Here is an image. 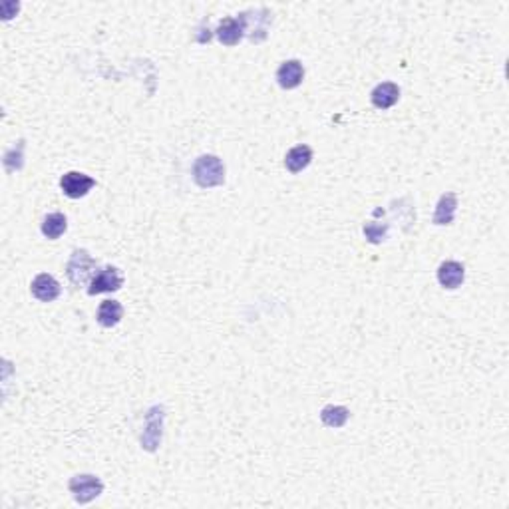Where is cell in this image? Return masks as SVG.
<instances>
[{
    "label": "cell",
    "mask_w": 509,
    "mask_h": 509,
    "mask_svg": "<svg viewBox=\"0 0 509 509\" xmlns=\"http://www.w3.org/2000/svg\"><path fill=\"white\" fill-rule=\"evenodd\" d=\"M463 277H466V269L462 263L458 261H443L438 269V281L443 289H458L462 287Z\"/></svg>",
    "instance_id": "cell-8"
},
{
    "label": "cell",
    "mask_w": 509,
    "mask_h": 509,
    "mask_svg": "<svg viewBox=\"0 0 509 509\" xmlns=\"http://www.w3.org/2000/svg\"><path fill=\"white\" fill-rule=\"evenodd\" d=\"M32 294L36 297L38 301L42 302H52L56 301L58 294H60V284L58 281L52 277V274H38L36 279L32 281V287H30Z\"/></svg>",
    "instance_id": "cell-6"
},
{
    "label": "cell",
    "mask_w": 509,
    "mask_h": 509,
    "mask_svg": "<svg viewBox=\"0 0 509 509\" xmlns=\"http://www.w3.org/2000/svg\"><path fill=\"white\" fill-rule=\"evenodd\" d=\"M66 227L68 221L62 213H50V215L44 219V223H42V233H44V237H48V239H58L60 235H64Z\"/></svg>",
    "instance_id": "cell-15"
},
{
    "label": "cell",
    "mask_w": 509,
    "mask_h": 509,
    "mask_svg": "<svg viewBox=\"0 0 509 509\" xmlns=\"http://www.w3.org/2000/svg\"><path fill=\"white\" fill-rule=\"evenodd\" d=\"M193 180L199 187H217L225 181V168L215 155H201L193 165Z\"/></svg>",
    "instance_id": "cell-1"
},
{
    "label": "cell",
    "mask_w": 509,
    "mask_h": 509,
    "mask_svg": "<svg viewBox=\"0 0 509 509\" xmlns=\"http://www.w3.org/2000/svg\"><path fill=\"white\" fill-rule=\"evenodd\" d=\"M123 309L122 304L118 301H104L98 309V322L106 327V329H112L118 322L122 321Z\"/></svg>",
    "instance_id": "cell-13"
},
{
    "label": "cell",
    "mask_w": 509,
    "mask_h": 509,
    "mask_svg": "<svg viewBox=\"0 0 509 509\" xmlns=\"http://www.w3.org/2000/svg\"><path fill=\"white\" fill-rule=\"evenodd\" d=\"M247 30L245 19L239 16V19H225L221 20L217 29V38L225 44V46H235L239 44V40L243 38V32Z\"/></svg>",
    "instance_id": "cell-7"
},
{
    "label": "cell",
    "mask_w": 509,
    "mask_h": 509,
    "mask_svg": "<svg viewBox=\"0 0 509 509\" xmlns=\"http://www.w3.org/2000/svg\"><path fill=\"white\" fill-rule=\"evenodd\" d=\"M364 235H366L370 243H380V241H384V237H386V225H376V223L372 221V223L364 225Z\"/></svg>",
    "instance_id": "cell-16"
},
{
    "label": "cell",
    "mask_w": 509,
    "mask_h": 509,
    "mask_svg": "<svg viewBox=\"0 0 509 509\" xmlns=\"http://www.w3.org/2000/svg\"><path fill=\"white\" fill-rule=\"evenodd\" d=\"M94 269L96 261L90 257V253L84 251V249H78V251L72 253L70 261H68L66 274L68 279H70V283L76 284V287H84V284L90 281Z\"/></svg>",
    "instance_id": "cell-2"
},
{
    "label": "cell",
    "mask_w": 509,
    "mask_h": 509,
    "mask_svg": "<svg viewBox=\"0 0 509 509\" xmlns=\"http://www.w3.org/2000/svg\"><path fill=\"white\" fill-rule=\"evenodd\" d=\"M94 185L96 181L92 180L90 175L80 173V171H68V173L62 175V180H60V187L64 191V195L70 199L84 197L86 193L94 187Z\"/></svg>",
    "instance_id": "cell-4"
},
{
    "label": "cell",
    "mask_w": 509,
    "mask_h": 509,
    "mask_svg": "<svg viewBox=\"0 0 509 509\" xmlns=\"http://www.w3.org/2000/svg\"><path fill=\"white\" fill-rule=\"evenodd\" d=\"M350 412L344 406H324L321 412L322 424L329 426V428H342L349 420Z\"/></svg>",
    "instance_id": "cell-14"
},
{
    "label": "cell",
    "mask_w": 509,
    "mask_h": 509,
    "mask_svg": "<svg viewBox=\"0 0 509 509\" xmlns=\"http://www.w3.org/2000/svg\"><path fill=\"white\" fill-rule=\"evenodd\" d=\"M122 283L123 279L120 271H118L115 267H106V269H102V271L92 279L88 292H90V294H100V292L118 291V289L122 287Z\"/></svg>",
    "instance_id": "cell-5"
},
{
    "label": "cell",
    "mask_w": 509,
    "mask_h": 509,
    "mask_svg": "<svg viewBox=\"0 0 509 509\" xmlns=\"http://www.w3.org/2000/svg\"><path fill=\"white\" fill-rule=\"evenodd\" d=\"M311 161H312L311 148H309V145H297V148H292V150L287 153L284 165H287V170L291 171V173H301L302 170L309 168Z\"/></svg>",
    "instance_id": "cell-11"
},
{
    "label": "cell",
    "mask_w": 509,
    "mask_h": 509,
    "mask_svg": "<svg viewBox=\"0 0 509 509\" xmlns=\"http://www.w3.org/2000/svg\"><path fill=\"white\" fill-rule=\"evenodd\" d=\"M456 209H458V197H456V193H443L440 201H438V205H436V225H450L453 221V215H456Z\"/></svg>",
    "instance_id": "cell-12"
},
{
    "label": "cell",
    "mask_w": 509,
    "mask_h": 509,
    "mask_svg": "<svg viewBox=\"0 0 509 509\" xmlns=\"http://www.w3.org/2000/svg\"><path fill=\"white\" fill-rule=\"evenodd\" d=\"M302 78H304V68H302L299 60H287L283 66L279 68V72H277V80H279V84L284 90L297 88L302 82Z\"/></svg>",
    "instance_id": "cell-9"
},
{
    "label": "cell",
    "mask_w": 509,
    "mask_h": 509,
    "mask_svg": "<svg viewBox=\"0 0 509 509\" xmlns=\"http://www.w3.org/2000/svg\"><path fill=\"white\" fill-rule=\"evenodd\" d=\"M70 491L74 493V500L78 503H88L104 491V483L96 475H74L70 480Z\"/></svg>",
    "instance_id": "cell-3"
},
{
    "label": "cell",
    "mask_w": 509,
    "mask_h": 509,
    "mask_svg": "<svg viewBox=\"0 0 509 509\" xmlns=\"http://www.w3.org/2000/svg\"><path fill=\"white\" fill-rule=\"evenodd\" d=\"M372 104L376 106L378 110H388L396 104L398 98H400V88L392 82H382L372 90Z\"/></svg>",
    "instance_id": "cell-10"
}]
</instances>
